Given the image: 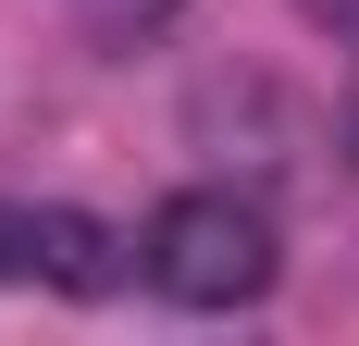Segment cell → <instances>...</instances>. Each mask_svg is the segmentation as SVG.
Segmentation results:
<instances>
[{
	"label": "cell",
	"mask_w": 359,
	"mask_h": 346,
	"mask_svg": "<svg viewBox=\"0 0 359 346\" xmlns=\"http://www.w3.org/2000/svg\"><path fill=\"white\" fill-rule=\"evenodd\" d=\"M137 260H149V284H161L174 310H248L260 284H273V223H260V198H236V186H186V198L149 210Z\"/></svg>",
	"instance_id": "6da1fadb"
},
{
	"label": "cell",
	"mask_w": 359,
	"mask_h": 346,
	"mask_svg": "<svg viewBox=\"0 0 359 346\" xmlns=\"http://www.w3.org/2000/svg\"><path fill=\"white\" fill-rule=\"evenodd\" d=\"M111 223L62 198H0V284H62V297H111Z\"/></svg>",
	"instance_id": "7a4b0ae2"
},
{
	"label": "cell",
	"mask_w": 359,
	"mask_h": 346,
	"mask_svg": "<svg viewBox=\"0 0 359 346\" xmlns=\"http://www.w3.org/2000/svg\"><path fill=\"white\" fill-rule=\"evenodd\" d=\"M347 161H359V74H347Z\"/></svg>",
	"instance_id": "3957f363"
},
{
	"label": "cell",
	"mask_w": 359,
	"mask_h": 346,
	"mask_svg": "<svg viewBox=\"0 0 359 346\" xmlns=\"http://www.w3.org/2000/svg\"><path fill=\"white\" fill-rule=\"evenodd\" d=\"M310 13H347V25H359V0H310Z\"/></svg>",
	"instance_id": "277c9868"
}]
</instances>
